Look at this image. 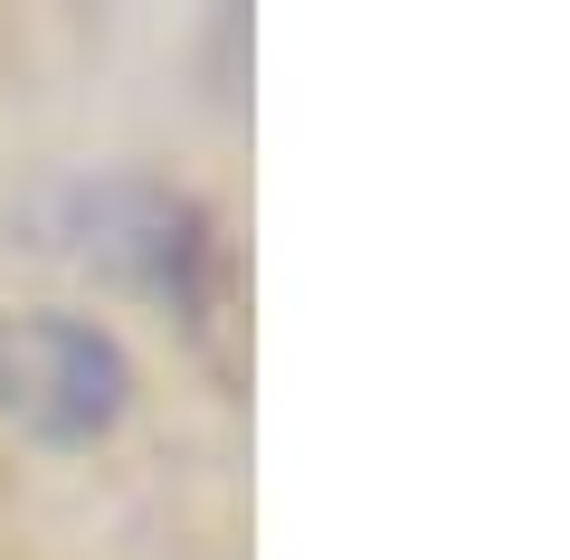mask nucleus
<instances>
[{
	"label": "nucleus",
	"mask_w": 570,
	"mask_h": 560,
	"mask_svg": "<svg viewBox=\"0 0 570 560\" xmlns=\"http://www.w3.org/2000/svg\"><path fill=\"white\" fill-rule=\"evenodd\" d=\"M124 352L77 314H0V419L20 438L86 446L124 419Z\"/></svg>",
	"instance_id": "nucleus-1"
},
{
	"label": "nucleus",
	"mask_w": 570,
	"mask_h": 560,
	"mask_svg": "<svg viewBox=\"0 0 570 560\" xmlns=\"http://www.w3.org/2000/svg\"><path fill=\"white\" fill-rule=\"evenodd\" d=\"M77 257H105V266H134L142 285H181V266L200 257L190 238V209H171L163 190H86L77 200Z\"/></svg>",
	"instance_id": "nucleus-2"
}]
</instances>
